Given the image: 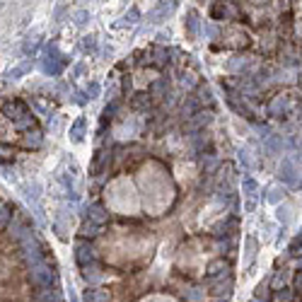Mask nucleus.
<instances>
[{"mask_svg":"<svg viewBox=\"0 0 302 302\" xmlns=\"http://www.w3.org/2000/svg\"><path fill=\"white\" fill-rule=\"evenodd\" d=\"M85 126H87L85 116H77L75 123L70 126V140H73V143H82V140H85Z\"/></svg>","mask_w":302,"mask_h":302,"instance_id":"nucleus-18","label":"nucleus"},{"mask_svg":"<svg viewBox=\"0 0 302 302\" xmlns=\"http://www.w3.org/2000/svg\"><path fill=\"white\" fill-rule=\"evenodd\" d=\"M244 242H246V256H244V266H246V268H249V266H251V261H254V256H256V240H254V237L249 235V237H246Z\"/></svg>","mask_w":302,"mask_h":302,"instance_id":"nucleus-27","label":"nucleus"},{"mask_svg":"<svg viewBox=\"0 0 302 302\" xmlns=\"http://www.w3.org/2000/svg\"><path fill=\"white\" fill-rule=\"evenodd\" d=\"M230 17H237V10L230 5V0H215L210 5V19L223 22V19H230Z\"/></svg>","mask_w":302,"mask_h":302,"instance_id":"nucleus-9","label":"nucleus"},{"mask_svg":"<svg viewBox=\"0 0 302 302\" xmlns=\"http://www.w3.org/2000/svg\"><path fill=\"white\" fill-rule=\"evenodd\" d=\"M0 112H2V116H5L10 123H15V121H19L22 116L29 114V107H27V102L12 97V99H5V102L0 104Z\"/></svg>","mask_w":302,"mask_h":302,"instance_id":"nucleus-3","label":"nucleus"},{"mask_svg":"<svg viewBox=\"0 0 302 302\" xmlns=\"http://www.w3.org/2000/svg\"><path fill=\"white\" fill-rule=\"evenodd\" d=\"M87 99H90V95H87V92H75V99H73V102L82 107V104H87Z\"/></svg>","mask_w":302,"mask_h":302,"instance_id":"nucleus-44","label":"nucleus"},{"mask_svg":"<svg viewBox=\"0 0 302 302\" xmlns=\"http://www.w3.org/2000/svg\"><path fill=\"white\" fill-rule=\"evenodd\" d=\"M268 295H271V281H264V283L256 285L254 298H259V300H268Z\"/></svg>","mask_w":302,"mask_h":302,"instance_id":"nucleus-31","label":"nucleus"},{"mask_svg":"<svg viewBox=\"0 0 302 302\" xmlns=\"http://www.w3.org/2000/svg\"><path fill=\"white\" fill-rule=\"evenodd\" d=\"M213 121V112L210 109H198V112L193 114V116H189V128L191 131H201V128H206L208 123Z\"/></svg>","mask_w":302,"mask_h":302,"instance_id":"nucleus-13","label":"nucleus"},{"mask_svg":"<svg viewBox=\"0 0 302 302\" xmlns=\"http://www.w3.org/2000/svg\"><path fill=\"white\" fill-rule=\"evenodd\" d=\"M300 186H302V184H300Z\"/></svg>","mask_w":302,"mask_h":302,"instance_id":"nucleus-46","label":"nucleus"},{"mask_svg":"<svg viewBox=\"0 0 302 302\" xmlns=\"http://www.w3.org/2000/svg\"><path fill=\"white\" fill-rule=\"evenodd\" d=\"M82 300L85 302H112V295L104 288H87L85 295H82Z\"/></svg>","mask_w":302,"mask_h":302,"instance_id":"nucleus-16","label":"nucleus"},{"mask_svg":"<svg viewBox=\"0 0 302 302\" xmlns=\"http://www.w3.org/2000/svg\"><path fill=\"white\" fill-rule=\"evenodd\" d=\"M210 302H230V298H213Z\"/></svg>","mask_w":302,"mask_h":302,"instance_id":"nucleus-45","label":"nucleus"},{"mask_svg":"<svg viewBox=\"0 0 302 302\" xmlns=\"http://www.w3.org/2000/svg\"><path fill=\"white\" fill-rule=\"evenodd\" d=\"M99 276H102V266L97 264V261L82 268V278H85L87 283H97V281H99Z\"/></svg>","mask_w":302,"mask_h":302,"instance_id":"nucleus-23","label":"nucleus"},{"mask_svg":"<svg viewBox=\"0 0 302 302\" xmlns=\"http://www.w3.org/2000/svg\"><path fill=\"white\" fill-rule=\"evenodd\" d=\"M87 19H90V12H87V10H77L75 12V24H85Z\"/></svg>","mask_w":302,"mask_h":302,"instance_id":"nucleus-43","label":"nucleus"},{"mask_svg":"<svg viewBox=\"0 0 302 302\" xmlns=\"http://www.w3.org/2000/svg\"><path fill=\"white\" fill-rule=\"evenodd\" d=\"M85 92L90 95V99H97V97H99V82H90Z\"/></svg>","mask_w":302,"mask_h":302,"instance_id":"nucleus-41","label":"nucleus"},{"mask_svg":"<svg viewBox=\"0 0 302 302\" xmlns=\"http://www.w3.org/2000/svg\"><path fill=\"white\" fill-rule=\"evenodd\" d=\"M240 162H242L244 172L249 174V170H251V157H249V150H246V148H242V150H240Z\"/></svg>","mask_w":302,"mask_h":302,"instance_id":"nucleus-38","label":"nucleus"},{"mask_svg":"<svg viewBox=\"0 0 302 302\" xmlns=\"http://www.w3.org/2000/svg\"><path fill=\"white\" fill-rule=\"evenodd\" d=\"M27 283L32 285V290H49L56 288L58 283V273L54 264L49 261H39L34 266H27Z\"/></svg>","mask_w":302,"mask_h":302,"instance_id":"nucleus-1","label":"nucleus"},{"mask_svg":"<svg viewBox=\"0 0 302 302\" xmlns=\"http://www.w3.org/2000/svg\"><path fill=\"white\" fill-rule=\"evenodd\" d=\"M293 109H295V102H293L290 95H276L271 99V104H268V114H271V116H278V119L290 116Z\"/></svg>","mask_w":302,"mask_h":302,"instance_id":"nucleus-5","label":"nucleus"},{"mask_svg":"<svg viewBox=\"0 0 302 302\" xmlns=\"http://www.w3.org/2000/svg\"><path fill=\"white\" fill-rule=\"evenodd\" d=\"M288 268H278L276 273H273V278H271V290H281V288H285V283H288Z\"/></svg>","mask_w":302,"mask_h":302,"instance_id":"nucleus-25","label":"nucleus"},{"mask_svg":"<svg viewBox=\"0 0 302 302\" xmlns=\"http://www.w3.org/2000/svg\"><path fill=\"white\" fill-rule=\"evenodd\" d=\"M186 29H189L191 39L198 37V32H201V19H198V12H196V10H189V12H186Z\"/></svg>","mask_w":302,"mask_h":302,"instance_id":"nucleus-20","label":"nucleus"},{"mask_svg":"<svg viewBox=\"0 0 302 302\" xmlns=\"http://www.w3.org/2000/svg\"><path fill=\"white\" fill-rule=\"evenodd\" d=\"M27 70H32V60H24V63L19 65V68H15V70L10 73V77H12V80H17V77H19V75H24Z\"/></svg>","mask_w":302,"mask_h":302,"instance_id":"nucleus-37","label":"nucleus"},{"mask_svg":"<svg viewBox=\"0 0 302 302\" xmlns=\"http://www.w3.org/2000/svg\"><path fill=\"white\" fill-rule=\"evenodd\" d=\"M179 85H181L186 92H193V90L201 85V80L193 75V73H181V75H179Z\"/></svg>","mask_w":302,"mask_h":302,"instance_id":"nucleus-24","label":"nucleus"},{"mask_svg":"<svg viewBox=\"0 0 302 302\" xmlns=\"http://www.w3.org/2000/svg\"><path fill=\"white\" fill-rule=\"evenodd\" d=\"M278 179L283 181L285 186H298L300 184V172L295 167V162L290 157H285L281 162V170H278Z\"/></svg>","mask_w":302,"mask_h":302,"instance_id":"nucleus-7","label":"nucleus"},{"mask_svg":"<svg viewBox=\"0 0 302 302\" xmlns=\"http://www.w3.org/2000/svg\"><path fill=\"white\" fill-rule=\"evenodd\" d=\"M15 157H17V150L10 143H0V165H10L15 162Z\"/></svg>","mask_w":302,"mask_h":302,"instance_id":"nucleus-22","label":"nucleus"},{"mask_svg":"<svg viewBox=\"0 0 302 302\" xmlns=\"http://www.w3.org/2000/svg\"><path fill=\"white\" fill-rule=\"evenodd\" d=\"M293 290H295L298 295H302V268L298 271V276L293 278Z\"/></svg>","mask_w":302,"mask_h":302,"instance_id":"nucleus-40","label":"nucleus"},{"mask_svg":"<svg viewBox=\"0 0 302 302\" xmlns=\"http://www.w3.org/2000/svg\"><path fill=\"white\" fill-rule=\"evenodd\" d=\"M186 300L189 302H201L203 300V288H189V290H186Z\"/></svg>","mask_w":302,"mask_h":302,"instance_id":"nucleus-36","label":"nucleus"},{"mask_svg":"<svg viewBox=\"0 0 302 302\" xmlns=\"http://www.w3.org/2000/svg\"><path fill=\"white\" fill-rule=\"evenodd\" d=\"M148 92L152 95V99H165V97L170 95V80H167V77H157L150 85Z\"/></svg>","mask_w":302,"mask_h":302,"instance_id":"nucleus-14","label":"nucleus"},{"mask_svg":"<svg viewBox=\"0 0 302 302\" xmlns=\"http://www.w3.org/2000/svg\"><path fill=\"white\" fill-rule=\"evenodd\" d=\"M131 107L135 112H148L152 107V95L150 92H135L131 97Z\"/></svg>","mask_w":302,"mask_h":302,"instance_id":"nucleus-15","label":"nucleus"},{"mask_svg":"<svg viewBox=\"0 0 302 302\" xmlns=\"http://www.w3.org/2000/svg\"><path fill=\"white\" fill-rule=\"evenodd\" d=\"M12 128H17L19 133L29 131V128H39V121H37V116H34V112H29L27 116H22L19 121H15V123H12Z\"/></svg>","mask_w":302,"mask_h":302,"instance_id":"nucleus-19","label":"nucleus"},{"mask_svg":"<svg viewBox=\"0 0 302 302\" xmlns=\"http://www.w3.org/2000/svg\"><path fill=\"white\" fill-rule=\"evenodd\" d=\"M68 65V56H63V54H58V46L56 44H49L46 46V60H44V73L46 75H60L63 73V68Z\"/></svg>","mask_w":302,"mask_h":302,"instance_id":"nucleus-2","label":"nucleus"},{"mask_svg":"<svg viewBox=\"0 0 302 302\" xmlns=\"http://www.w3.org/2000/svg\"><path fill=\"white\" fill-rule=\"evenodd\" d=\"M12 218H15V206L12 203H0V232L10 227Z\"/></svg>","mask_w":302,"mask_h":302,"instance_id":"nucleus-17","label":"nucleus"},{"mask_svg":"<svg viewBox=\"0 0 302 302\" xmlns=\"http://www.w3.org/2000/svg\"><path fill=\"white\" fill-rule=\"evenodd\" d=\"M276 218H278V220L283 223V227H285L290 220H293V208H290V206H281V208H278V213H276Z\"/></svg>","mask_w":302,"mask_h":302,"instance_id":"nucleus-32","label":"nucleus"},{"mask_svg":"<svg viewBox=\"0 0 302 302\" xmlns=\"http://www.w3.org/2000/svg\"><path fill=\"white\" fill-rule=\"evenodd\" d=\"M99 230H102V225H97V223H92V220L85 218V223H82V227H80V235H82L85 240H92V237L99 235Z\"/></svg>","mask_w":302,"mask_h":302,"instance_id":"nucleus-26","label":"nucleus"},{"mask_svg":"<svg viewBox=\"0 0 302 302\" xmlns=\"http://www.w3.org/2000/svg\"><path fill=\"white\" fill-rule=\"evenodd\" d=\"M170 10H172V2H162V5H160V7H157V10H155V12L150 15L152 22H162V17H165Z\"/></svg>","mask_w":302,"mask_h":302,"instance_id":"nucleus-33","label":"nucleus"},{"mask_svg":"<svg viewBox=\"0 0 302 302\" xmlns=\"http://www.w3.org/2000/svg\"><path fill=\"white\" fill-rule=\"evenodd\" d=\"M264 148H266V152H268V155H276V152L283 148V143H281L276 135H268V138H266V143H264Z\"/></svg>","mask_w":302,"mask_h":302,"instance_id":"nucleus-29","label":"nucleus"},{"mask_svg":"<svg viewBox=\"0 0 302 302\" xmlns=\"http://www.w3.org/2000/svg\"><path fill=\"white\" fill-rule=\"evenodd\" d=\"M232 288H235V281H232V276H227V278H223V281L210 285L208 293H210L213 298H230V295H232Z\"/></svg>","mask_w":302,"mask_h":302,"instance_id":"nucleus-12","label":"nucleus"},{"mask_svg":"<svg viewBox=\"0 0 302 302\" xmlns=\"http://www.w3.org/2000/svg\"><path fill=\"white\" fill-rule=\"evenodd\" d=\"M230 261H225V259H213V261H208L206 266V283L213 285L218 283V281H223V278H227L230 276Z\"/></svg>","mask_w":302,"mask_h":302,"instance_id":"nucleus-4","label":"nucleus"},{"mask_svg":"<svg viewBox=\"0 0 302 302\" xmlns=\"http://www.w3.org/2000/svg\"><path fill=\"white\" fill-rule=\"evenodd\" d=\"M95 261H97L95 246L90 244L87 240H80V242H75V264L80 266V268H85V266L95 264Z\"/></svg>","mask_w":302,"mask_h":302,"instance_id":"nucleus-6","label":"nucleus"},{"mask_svg":"<svg viewBox=\"0 0 302 302\" xmlns=\"http://www.w3.org/2000/svg\"><path fill=\"white\" fill-rule=\"evenodd\" d=\"M87 220H92L97 225H104V223H109V210L104 206H99V203H92V206L85 208V213H82Z\"/></svg>","mask_w":302,"mask_h":302,"instance_id":"nucleus-11","label":"nucleus"},{"mask_svg":"<svg viewBox=\"0 0 302 302\" xmlns=\"http://www.w3.org/2000/svg\"><path fill=\"white\" fill-rule=\"evenodd\" d=\"M138 17H140V12L135 7H131V12H126V17H123V24H135Z\"/></svg>","mask_w":302,"mask_h":302,"instance_id":"nucleus-39","label":"nucleus"},{"mask_svg":"<svg viewBox=\"0 0 302 302\" xmlns=\"http://www.w3.org/2000/svg\"><path fill=\"white\" fill-rule=\"evenodd\" d=\"M82 51H85V54H95L97 51V39L92 37V34L82 37Z\"/></svg>","mask_w":302,"mask_h":302,"instance_id":"nucleus-34","label":"nucleus"},{"mask_svg":"<svg viewBox=\"0 0 302 302\" xmlns=\"http://www.w3.org/2000/svg\"><path fill=\"white\" fill-rule=\"evenodd\" d=\"M41 145H44V133L39 128H29L19 135V148H24V150H39Z\"/></svg>","mask_w":302,"mask_h":302,"instance_id":"nucleus-10","label":"nucleus"},{"mask_svg":"<svg viewBox=\"0 0 302 302\" xmlns=\"http://www.w3.org/2000/svg\"><path fill=\"white\" fill-rule=\"evenodd\" d=\"M242 189H244V196H246L244 213H254L256 210V198H259V184H256V179L246 174L244 181H242Z\"/></svg>","mask_w":302,"mask_h":302,"instance_id":"nucleus-8","label":"nucleus"},{"mask_svg":"<svg viewBox=\"0 0 302 302\" xmlns=\"http://www.w3.org/2000/svg\"><path fill=\"white\" fill-rule=\"evenodd\" d=\"M285 196V189L281 186H273V189H268V201L271 203H281V198Z\"/></svg>","mask_w":302,"mask_h":302,"instance_id":"nucleus-35","label":"nucleus"},{"mask_svg":"<svg viewBox=\"0 0 302 302\" xmlns=\"http://www.w3.org/2000/svg\"><path fill=\"white\" fill-rule=\"evenodd\" d=\"M191 145H193V150L196 152H206L208 148V133L201 128V131H193L191 133Z\"/></svg>","mask_w":302,"mask_h":302,"instance_id":"nucleus-21","label":"nucleus"},{"mask_svg":"<svg viewBox=\"0 0 302 302\" xmlns=\"http://www.w3.org/2000/svg\"><path fill=\"white\" fill-rule=\"evenodd\" d=\"M218 167H220V160H218L215 155H206V157H203V172H206V174H213Z\"/></svg>","mask_w":302,"mask_h":302,"instance_id":"nucleus-30","label":"nucleus"},{"mask_svg":"<svg viewBox=\"0 0 302 302\" xmlns=\"http://www.w3.org/2000/svg\"><path fill=\"white\" fill-rule=\"evenodd\" d=\"M288 254H290V256H300L302 254V232H298V235L293 237V242L288 244Z\"/></svg>","mask_w":302,"mask_h":302,"instance_id":"nucleus-28","label":"nucleus"},{"mask_svg":"<svg viewBox=\"0 0 302 302\" xmlns=\"http://www.w3.org/2000/svg\"><path fill=\"white\" fill-rule=\"evenodd\" d=\"M242 65H246V58H242V56L227 63V68H230V70H237V68H242Z\"/></svg>","mask_w":302,"mask_h":302,"instance_id":"nucleus-42","label":"nucleus"}]
</instances>
